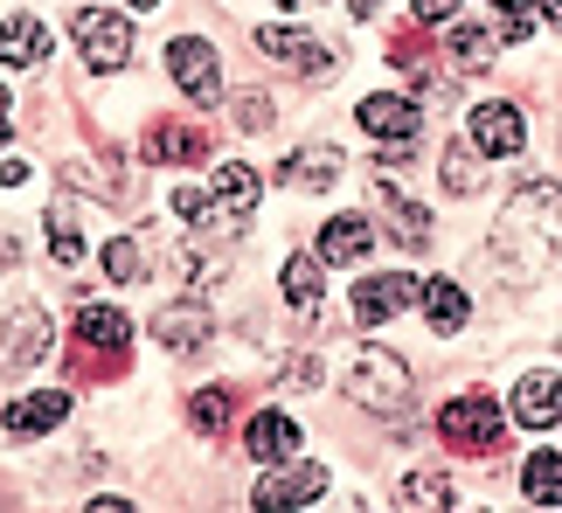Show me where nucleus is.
<instances>
[{
    "mask_svg": "<svg viewBox=\"0 0 562 513\" xmlns=\"http://www.w3.org/2000/svg\"><path fill=\"white\" fill-rule=\"evenodd\" d=\"M417 298H424V277L375 271V277H361V285H355V319H361V327H382V319H396L403 306H417Z\"/></svg>",
    "mask_w": 562,
    "mask_h": 513,
    "instance_id": "39448f33",
    "label": "nucleus"
},
{
    "mask_svg": "<svg viewBox=\"0 0 562 513\" xmlns=\"http://www.w3.org/2000/svg\"><path fill=\"white\" fill-rule=\"evenodd\" d=\"M514 423H528V431L562 423V381L555 375H521L514 381Z\"/></svg>",
    "mask_w": 562,
    "mask_h": 513,
    "instance_id": "dca6fc26",
    "label": "nucleus"
},
{
    "mask_svg": "<svg viewBox=\"0 0 562 513\" xmlns=\"http://www.w3.org/2000/svg\"><path fill=\"white\" fill-rule=\"evenodd\" d=\"M542 14H549V21H562V0H542Z\"/></svg>",
    "mask_w": 562,
    "mask_h": 513,
    "instance_id": "72a5a7b5",
    "label": "nucleus"
},
{
    "mask_svg": "<svg viewBox=\"0 0 562 513\" xmlns=\"http://www.w3.org/2000/svg\"><path fill=\"white\" fill-rule=\"evenodd\" d=\"M493 8H521V0H493Z\"/></svg>",
    "mask_w": 562,
    "mask_h": 513,
    "instance_id": "c9c22d12",
    "label": "nucleus"
},
{
    "mask_svg": "<svg viewBox=\"0 0 562 513\" xmlns=\"http://www.w3.org/2000/svg\"><path fill=\"white\" fill-rule=\"evenodd\" d=\"M167 70H175V83L194 104L223 98V70H215V49H209L202 35H175V42H167Z\"/></svg>",
    "mask_w": 562,
    "mask_h": 513,
    "instance_id": "423d86ee",
    "label": "nucleus"
},
{
    "mask_svg": "<svg viewBox=\"0 0 562 513\" xmlns=\"http://www.w3.org/2000/svg\"><path fill=\"white\" fill-rule=\"evenodd\" d=\"M319 493H327V465H278V472H265L257 479V493H250V506H265V513H278V506H313Z\"/></svg>",
    "mask_w": 562,
    "mask_h": 513,
    "instance_id": "0eeeda50",
    "label": "nucleus"
},
{
    "mask_svg": "<svg viewBox=\"0 0 562 513\" xmlns=\"http://www.w3.org/2000/svg\"><path fill=\"white\" fill-rule=\"evenodd\" d=\"M70 35H77V49H83V62H91L98 77H104V70H125V62H133V21L112 14V8H83Z\"/></svg>",
    "mask_w": 562,
    "mask_h": 513,
    "instance_id": "20e7f679",
    "label": "nucleus"
},
{
    "mask_svg": "<svg viewBox=\"0 0 562 513\" xmlns=\"http://www.w3.org/2000/svg\"><path fill=\"white\" fill-rule=\"evenodd\" d=\"M369 250H375L369 216H334L327 229H319V264H361Z\"/></svg>",
    "mask_w": 562,
    "mask_h": 513,
    "instance_id": "f3484780",
    "label": "nucleus"
},
{
    "mask_svg": "<svg viewBox=\"0 0 562 513\" xmlns=\"http://www.w3.org/2000/svg\"><path fill=\"white\" fill-rule=\"evenodd\" d=\"M133 8H139V14H146V8H160V0H133Z\"/></svg>",
    "mask_w": 562,
    "mask_h": 513,
    "instance_id": "f704fd0d",
    "label": "nucleus"
},
{
    "mask_svg": "<svg viewBox=\"0 0 562 513\" xmlns=\"http://www.w3.org/2000/svg\"><path fill=\"white\" fill-rule=\"evenodd\" d=\"M285 306L299 319L319 312V256H285Z\"/></svg>",
    "mask_w": 562,
    "mask_h": 513,
    "instance_id": "5701e85b",
    "label": "nucleus"
},
{
    "mask_svg": "<svg viewBox=\"0 0 562 513\" xmlns=\"http://www.w3.org/2000/svg\"><path fill=\"white\" fill-rule=\"evenodd\" d=\"M451 70H465V77H480V70H493V35L486 29H472V21H459V29H451Z\"/></svg>",
    "mask_w": 562,
    "mask_h": 513,
    "instance_id": "b1692460",
    "label": "nucleus"
},
{
    "mask_svg": "<svg viewBox=\"0 0 562 513\" xmlns=\"http://www.w3.org/2000/svg\"><path fill=\"white\" fill-rule=\"evenodd\" d=\"M424 312H430V327L451 340V333H459L465 319H472V298L451 285V277H424Z\"/></svg>",
    "mask_w": 562,
    "mask_h": 513,
    "instance_id": "aec40b11",
    "label": "nucleus"
},
{
    "mask_svg": "<svg viewBox=\"0 0 562 513\" xmlns=\"http://www.w3.org/2000/svg\"><path fill=\"white\" fill-rule=\"evenodd\" d=\"M104 271H112L119 277V285H133V277H139V243H112V250H104Z\"/></svg>",
    "mask_w": 562,
    "mask_h": 513,
    "instance_id": "c756f323",
    "label": "nucleus"
},
{
    "mask_svg": "<svg viewBox=\"0 0 562 513\" xmlns=\"http://www.w3.org/2000/svg\"><path fill=\"white\" fill-rule=\"evenodd\" d=\"M521 139H528V125H521L514 104H480V112H472V146H480V153L507 160V153H521Z\"/></svg>",
    "mask_w": 562,
    "mask_h": 513,
    "instance_id": "ddd939ff",
    "label": "nucleus"
},
{
    "mask_svg": "<svg viewBox=\"0 0 562 513\" xmlns=\"http://www.w3.org/2000/svg\"><path fill=\"white\" fill-rule=\"evenodd\" d=\"M521 493L535 506H562V452H535L521 465Z\"/></svg>",
    "mask_w": 562,
    "mask_h": 513,
    "instance_id": "4be33fe9",
    "label": "nucleus"
},
{
    "mask_svg": "<svg viewBox=\"0 0 562 513\" xmlns=\"http://www.w3.org/2000/svg\"><path fill=\"white\" fill-rule=\"evenodd\" d=\"M49 56V29H42L35 14H14L0 21V62H14V70H29V62Z\"/></svg>",
    "mask_w": 562,
    "mask_h": 513,
    "instance_id": "a211bd4d",
    "label": "nucleus"
},
{
    "mask_svg": "<svg viewBox=\"0 0 562 513\" xmlns=\"http://www.w3.org/2000/svg\"><path fill=\"white\" fill-rule=\"evenodd\" d=\"M451 14H459V0H417V21H424V29H445Z\"/></svg>",
    "mask_w": 562,
    "mask_h": 513,
    "instance_id": "2f4dec72",
    "label": "nucleus"
},
{
    "mask_svg": "<svg viewBox=\"0 0 562 513\" xmlns=\"http://www.w3.org/2000/svg\"><path fill=\"white\" fill-rule=\"evenodd\" d=\"M501 250L521 271H549L562 264V187L555 181H528L501 216Z\"/></svg>",
    "mask_w": 562,
    "mask_h": 513,
    "instance_id": "f257e3e1",
    "label": "nucleus"
},
{
    "mask_svg": "<svg viewBox=\"0 0 562 513\" xmlns=\"http://www.w3.org/2000/svg\"><path fill=\"white\" fill-rule=\"evenodd\" d=\"M229 410H236V396L223 389V381H209V389H194V402H188V423H194L202 437H215V431L229 423Z\"/></svg>",
    "mask_w": 562,
    "mask_h": 513,
    "instance_id": "393cba45",
    "label": "nucleus"
},
{
    "mask_svg": "<svg viewBox=\"0 0 562 513\" xmlns=\"http://www.w3.org/2000/svg\"><path fill=\"white\" fill-rule=\"evenodd\" d=\"M355 402L369 417H409V368H403V354H389L382 340H369V347L355 354Z\"/></svg>",
    "mask_w": 562,
    "mask_h": 513,
    "instance_id": "f03ea898",
    "label": "nucleus"
},
{
    "mask_svg": "<svg viewBox=\"0 0 562 513\" xmlns=\"http://www.w3.org/2000/svg\"><path fill=\"white\" fill-rule=\"evenodd\" d=\"M396 500H403V506H459V486H451L445 472H409V479L396 486Z\"/></svg>",
    "mask_w": 562,
    "mask_h": 513,
    "instance_id": "a878e982",
    "label": "nucleus"
},
{
    "mask_svg": "<svg viewBox=\"0 0 562 513\" xmlns=\"http://www.w3.org/2000/svg\"><path fill=\"white\" fill-rule=\"evenodd\" d=\"M70 389H42V396H14L8 402V417H0V423H8V437H42V431H56V423L63 417H70Z\"/></svg>",
    "mask_w": 562,
    "mask_h": 513,
    "instance_id": "9b49d317",
    "label": "nucleus"
},
{
    "mask_svg": "<svg viewBox=\"0 0 562 513\" xmlns=\"http://www.w3.org/2000/svg\"><path fill=\"white\" fill-rule=\"evenodd\" d=\"M146 160H202V133H188V125H154V133H146Z\"/></svg>",
    "mask_w": 562,
    "mask_h": 513,
    "instance_id": "bb28decb",
    "label": "nucleus"
},
{
    "mask_svg": "<svg viewBox=\"0 0 562 513\" xmlns=\"http://www.w3.org/2000/svg\"><path fill=\"white\" fill-rule=\"evenodd\" d=\"M70 340L83 354H98V361H119L125 347H133V327H125V312H112V306H83Z\"/></svg>",
    "mask_w": 562,
    "mask_h": 513,
    "instance_id": "9d476101",
    "label": "nucleus"
},
{
    "mask_svg": "<svg viewBox=\"0 0 562 513\" xmlns=\"http://www.w3.org/2000/svg\"><path fill=\"white\" fill-rule=\"evenodd\" d=\"M209 195H215V208H223V223H244L250 208H257V195H265V181H257V167L223 160V167H215V181H209Z\"/></svg>",
    "mask_w": 562,
    "mask_h": 513,
    "instance_id": "2eb2a0df",
    "label": "nucleus"
},
{
    "mask_svg": "<svg viewBox=\"0 0 562 513\" xmlns=\"http://www.w3.org/2000/svg\"><path fill=\"white\" fill-rule=\"evenodd\" d=\"M257 49H265V56H285V62H292L299 77H327V70H334V56L319 49L313 35L285 29V21H271V29H257Z\"/></svg>",
    "mask_w": 562,
    "mask_h": 513,
    "instance_id": "f8f14e48",
    "label": "nucleus"
},
{
    "mask_svg": "<svg viewBox=\"0 0 562 513\" xmlns=\"http://www.w3.org/2000/svg\"><path fill=\"white\" fill-rule=\"evenodd\" d=\"M154 340H167L175 354H194L209 340V312L202 306H160L154 312Z\"/></svg>",
    "mask_w": 562,
    "mask_h": 513,
    "instance_id": "6ab92c4d",
    "label": "nucleus"
},
{
    "mask_svg": "<svg viewBox=\"0 0 562 513\" xmlns=\"http://www.w3.org/2000/svg\"><path fill=\"white\" fill-rule=\"evenodd\" d=\"M49 256H56V264H77V256H83V229L70 223V202L49 208Z\"/></svg>",
    "mask_w": 562,
    "mask_h": 513,
    "instance_id": "c85d7f7f",
    "label": "nucleus"
},
{
    "mask_svg": "<svg viewBox=\"0 0 562 513\" xmlns=\"http://www.w3.org/2000/svg\"><path fill=\"white\" fill-rule=\"evenodd\" d=\"M480 146H459V139H451L445 146V187H451V195H480Z\"/></svg>",
    "mask_w": 562,
    "mask_h": 513,
    "instance_id": "cd10ccee",
    "label": "nucleus"
},
{
    "mask_svg": "<svg viewBox=\"0 0 562 513\" xmlns=\"http://www.w3.org/2000/svg\"><path fill=\"white\" fill-rule=\"evenodd\" d=\"M14 139V98H8V83H0V146Z\"/></svg>",
    "mask_w": 562,
    "mask_h": 513,
    "instance_id": "473e14b6",
    "label": "nucleus"
},
{
    "mask_svg": "<svg viewBox=\"0 0 562 513\" xmlns=\"http://www.w3.org/2000/svg\"><path fill=\"white\" fill-rule=\"evenodd\" d=\"M278 181H299V187H334L340 181V153H327V146H306V153H285V167H278Z\"/></svg>",
    "mask_w": 562,
    "mask_h": 513,
    "instance_id": "412c9836",
    "label": "nucleus"
},
{
    "mask_svg": "<svg viewBox=\"0 0 562 513\" xmlns=\"http://www.w3.org/2000/svg\"><path fill=\"white\" fill-rule=\"evenodd\" d=\"M42 354H49V319H42V306H21L8 327H0V368L29 375Z\"/></svg>",
    "mask_w": 562,
    "mask_h": 513,
    "instance_id": "6e6552de",
    "label": "nucleus"
},
{
    "mask_svg": "<svg viewBox=\"0 0 562 513\" xmlns=\"http://www.w3.org/2000/svg\"><path fill=\"white\" fill-rule=\"evenodd\" d=\"M417 104L396 98V91H375V98H361V133L369 139H389V146H409L417 139Z\"/></svg>",
    "mask_w": 562,
    "mask_h": 513,
    "instance_id": "1a4fd4ad",
    "label": "nucleus"
},
{
    "mask_svg": "<svg viewBox=\"0 0 562 513\" xmlns=\"http://www.w3.org/2000/svg\"><path fill=\"white\" fill-rule=\"evenodd\" d=\"M236 125H244V133H271V98H236Z\"/></svg>",
    "mask_w": 562,
    "mask_h": 513,
    "instance_id": "7c9ffc66",
    "label": "nucleus"
},
{
    "mask_svg": "<svg viewBox=\"0 0 562 513\" xmlns=\"http://www.w3.org/2000/svg\"><path fill=\"white\" fill-rule=\"evenodd\" d=\"M244 452H250L257 465H285V458L299 452V423H292L285 410H257L250 431H244Z\"/></svg>",
    "mask_w": 562,
    "mask_h": 513,
    "instance_id": "4468645a",
    "label": "nucleus"
},
{
    "mask_svg": "<svg viewBox=\"0 0 562 513\" xmlns=\"http://www.w3.org/2000/svg\"><path fill=\"white\" fill-rule=\"evenodd\" d=\"M438 431H445V444L451 452H493L501 444V431H507V410L493 396H451L445 402V417H438Z\"/></svg>",
    "mask_w": 562,
    "mask_h": 513,
    "instance_id": "7ed1b4c3",
    "label": "nucleus"
}]
</instances>
